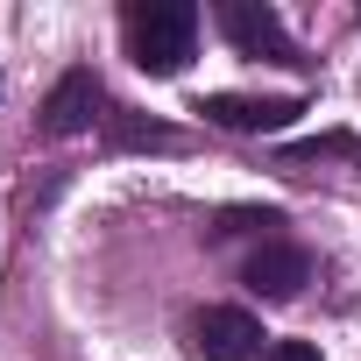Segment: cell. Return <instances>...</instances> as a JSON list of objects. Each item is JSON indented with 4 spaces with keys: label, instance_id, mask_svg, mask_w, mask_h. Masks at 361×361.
<instances>
[{
    "label": "cell",
    "instance_id": "6da1fadb",
    "mask_svg": "<svg viewBox=\"0 0 361 361\" xmlns=\"http://www.w3.org/2000/svg\"><path fill=\"white\" fill-rule=\"evenodd\" d=\"M121 29H128V57L149 78H170V71H185V57L199 43V8L192 0H128Z\"/></svg>",
    "mask_w": 361,
    "mask_h": 361
},
{
    "label": "cell",
    "instance_id": "7a4b0ae2",
    "mask_svg": "<svg viewBox=\"0 0 361 361\" xmlns=\"http://www.w3.org/2000/svg\"><path fill=\"white\" fill-rule=\"evenodd\" d=\"M220 29H227V43H234L241 57L298 64V43H290L283 15H276V8H262V0H227V8H220Z\"/></svg>",
    "mask_w": 361,
    "mask_h": 361
},
{
    "label": "cell",
    "instance_id": "3957f363",
    "mask_svg": "<svg viewBox=\"0 0 361 361\" xmlns=\"http://www.w3.org/2000/svg\"><path fill=\"white\" fill-rule=\"evenodd\" d=\"M192 354H199V361H248V354H262L255 312H241V305H206V312L192 319Z\"/></svg>",
    "mask_w": 361,
    "mask_h": 361
},
{
    "label": "cell",
    "instance_id": "277c9868",
    "mask_svg": "<svg viewBox=\"0 0 361 361\" xmlns=\"http://www.w3.org/2000/svg\"><path fill=\"white\" fill-rule=\"evenodd\" d=\"M106 92H99V78L85 71V64H71L57 85H50V99H43V135H85V128H99L106 114Z\"/></svg>",
    "mask_w": 361,
    "mask_h": 361
},
{
    "label": "cell",
    "instance_id": "5b68a950",
    "mask_svg": "<svg viewBox=\"0 0 361 361\" xmlns=\"http://www.w3.org/2000/svg\"><path fill=\"white\" fill-rule=\"evenodd\" d=\"M199 114L220 121V128H234V135H276V128H290V121L305 114V99H241V92H213V99H199Z\"/></svg>",
    "mask_w": 361,
    "mask_h": 361
},
{
    "label": "cell",
    "instance_id": "8992f818",
    "mask_svg": "<svg viewBox=\"0 0 361 361\" xmlns=\"http://www.w3.org/2000/svg\"><path fill=\"white\" fill-rule=\"evenodd\" d=\"M305 283H312V255L298 241H262L248 255V290L255 298H298Z\"/></svg>",
    "mask_w": 361,
    "mask_h": 361
},
{
    "label": "cell",
    "instance_id": "52a82bcc",
    "mask_svg": "<svg viewBox=\"0 0 361 361\" xmlns=\"http://www.w3.org/2000/svg\"><path fill=\"white\" fill-rule=\"evenodd\" d=\"M262 361H319V347L312 340H276V347H262Z\"/></svg>",
    "mask_w": 361,
    "mask_h": 361
},
{
    "label": "cell",
    "instance_id": "ba28073f",
    "mask_svg": "<svg viewBox=\"0 0 361 361\" xmlns=\"http://www.w3.org/2000/svg\"><path fill=\"white\" fill-rule=\"evenodd\" d=\"M0 85H8V78H0Z\"/></svg>",
    "mask_w": 361,
    "mask_h": 361
}]
</instances>
